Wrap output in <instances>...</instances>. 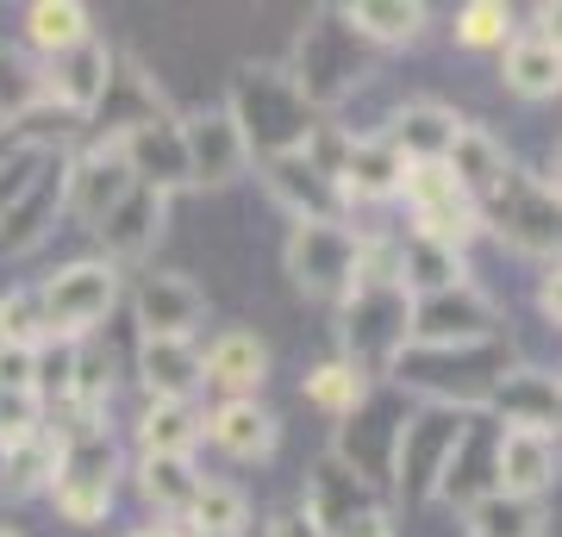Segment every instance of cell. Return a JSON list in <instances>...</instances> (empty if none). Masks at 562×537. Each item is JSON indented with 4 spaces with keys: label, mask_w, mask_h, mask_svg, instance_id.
I'll return each mask as SVG.
<instances>
[{
    "label": "cell",
    "mask_w": 562,
    "mask_h": 537,
    "mask_svg": "<svg viewBox=\"0 0 562 537\" xmlns=\"http://www.w3.org/2000/svg\"><path fill=\"white\" fill-rule=\"evenodd\" d=\"M138 376H144V394L150 400H188L201 388V350L188 338H144Z\"/></svg>",
    "instance_id": "26"
},
{
    "label": "cell",
    "mask_w": 562,
    "mask_h": 537,
    "mask_svg": "<svg viewBox=\"0 0 562 537\" xmlns=\"http://www.w3.org/2000/svg\"><path fill=\"white\" fill-rule=\"evenodd\" d=\"M44 338H88L113 306H120V269L106 257H81L38 288Z\"/></svg>",
    "instance_id": "5"
},
{
    "label": "cell",
    "mask_w": 562,
    "mask_h": 537,
    "mask_svg": "<svg viewBox=\"0 0 562 537\" xmlns=\"http://www.w3.org/2000/svg\"><path fill=\"white\" fill-rule=\"evenodd\" d=\"M0 394H38V350L0 344Z\"/></svg>",
    "instance_id": "40"
},
{
    "label": "cell",
    "mask_w": 562,
    "mask_h": 537,
    "mask_svg": "<svg viewBox=\"0 0 562 537\" xmlns=\"http://www.w3.org/2000/svg\"><path fill=\"white\" fill-rule=\"evenodd\" d=\"M138 488H144L150 506L188 518V506H194V494H201V476H194L188 457H144L138 462Z\"/></svg>",
    "instance_id": "32"
},
{
    "label": "cell",
    "mask_w": 562,
    "mask_h": 537,
    "mask_svg": "<svg viewBox=\"0 0 562 537\" xmlns=\"http://www.w3.org/2000/svg\"><path fill=\"white\" fill-rule=\"evenodd\" d=\"M225 113L238 120L250 163L306 150V144H313V132H319V120H313V100L294 88V76H288V69H244L238 88H232V100H225Z\"/></svg>",
    "instance_id": "2"
},
{
    "label": "cell",
    "mask_w": 562,
    "mask_h": 537,
    "mask_svg": "<svg viewBox=\"0 0 562 537\" xmlns=\"http://www.w3.org/2000/svg\"><path fill=\"white\" fill-rule=\"evenodd\" d=\"M63 194H69V157H50L44 163V176L25 188L7 213H0V257H25V250H38L50 238V225L63 213Z\"/></svg>",
    "instance_id": "12"
},
{
    "label": "cell",
    "mask_w": 562,
    "mask_h": 537,
    "mask_svg": "<svg viewBox=\"0 0 562 537\" xmlns=\"http://www.w3.org/2000/svg\"><path fill=\"white\" fill-rule=\"evenodd\" d=\"M494 332H501V306L469 281L413 300V325H406L413 350H469V344H494Z\"/></svg>",
    "instance_id": "8"
},
{
    "label": "cell",
    "mask_w": 562,
    "mask_h": 537,
    "mask_svg": "<svg viewBox=\"0 0 562 537\" xmlns=\"http://www.w3.org/2000/svg\"><path fill=\"white\" fill-rule=\"evenodd\" d=\"M113 144H120V163L132 169V181L138 188H157V194H169V188H181L188 181V157H181V120H169V113H144V120H132L125 132H113Z\"/></svg>",
    "instance_id": "10"
},
{
    "label": "cell",
    "mask_w": 562,
    "mask_h": 537,
    "mask_svg": "<svg viewBox=\"0 0 562 537\" xmlns=\"http://www.w3.org/2000/svg\"><path fill=\"white\" fill-rule=\"evenodd\" d=\"M401 194L413 206V238H431L443 250H462V244L482 232V206L457 188V176L443 163H413L401 176Z\"/></svg>",
    "instance_id": "6"
},
{
    "label": "cell",
    "mask_w": 562,
    "mask_h": 537,
    "mask_svg": "<svg viewBox=\"0 0 562 537\" xmlns=\"http://www.w3.org/2000/svg\"><path fill=\"white\" fill-rule=\"evenodd\" d=\"M362 250L369 244L344 220H306L288 232V276L313 300H350V288L362 276Z\"/></svg>",
    "instance_id": "4"
},
{
    "label": "cell",
    "mask_w": 562,
    "mask_h": 537,
    "mask_svg": "<svg viewBox=\"0 0 562 537\" xmlns=\"http://www.w3.org/2000/svg\"><path fill=\"white\" fill-rule=\"evenodd\" d=\"M44 400L38 394H0V444H25L32 432H44Z\"/></svg>",
    "instance_id": "39"
},
{
    "label": "cell",
    "mask_w": 562,
    "mask_h": 537,
    "mask_svg": "<svg viewBox=\"0 0 562 537\" xmlns=\"http://www.w3.org/2000/svg\"><path fill=\"white\" fill-rule=\"evenodd\" d=\"M0 537H20V532H7V525H0Z\"/></svg>",
    "instance_id": "49"
},
{
    "label": "cell",
    "mask_w": 562,
    "mask_h": 537,
    "mask_svg": "<svg viewBox=\"0 0 562 537\" xmlns=\"http://www.w3.org/2000/svg\"><path fill=\"white\" fill-rule=\"evenodd\" d=\"M469 537H543V506L487 488L469 500Z\"/></svg>",
    "instance_id": "29"
},
{
    "label": "cell",
    "mask_w": 562,
    "mask_h": 537,
    "mask_svg": "<svg viewBox=\"0 0 562 537\" xmlns=\"http://www.w3.org/2000/svg\"><path fill=\"white\" fill-rule=\"evenodd\" d=\"M132 537H181V532H169V525H150V532H132Z\"/></svg>",
    "instance_id": "46"
},
{
    "label": "cell",
    "mask_w": 562,
    "mask_h": 537,
    "mask_svg": "<svg viewBox=\"0 0 562 537\" xmlns=\"http://www.w3.org/2000/svg\"><path fill=\"white\" fill-rule=\"evenodd\" d=\"M50 500H57V513L69 518V525L106 518V506H113V444L101 438V425L63 438V462H57V481H50Z\"/></svg>",
    "instance_id": "9"
},
{
    "label": "cell",
    "mask_w": 562,
    "mask_h": 537,
    "mask_svg": "<svg viewBox=\"0 0 562 537\" xmlns=\"http://www.w3.org/2000/svg\"><path fill=\"white\" fill-rule=\"evenodd\" d=\"M201 432L220 444L232 462H262L276 450V413L262 400H225L213 418H201Z\"/></svg>",
    "instance_id": "24"
},
{
    "label": "cell",
    "mask_w": 562,
    "mask_h": 537,
    "mask_svg": "<svg viewBox=\"0 0 562 537\" xmlns=\"http://www.w3.org/2000/svg\"><path fill=\"white\" fill-rule=\"evenodd\" d=\"M25 38L38 44L44 57L76 51V44L88 38V7H76V0H38V7L25 13Z\"/></svg>",
    "instance_id": "34"
},
{
    "label": "cell",
    "mask_w": 562,
    "mask_h": 537,
    "mask_svg": "<svg viewBox=\"0 0 562 537\" xmlns=\"http://www.w3.org/2000/svg\"><path fill=\"white\" fill-rule=\"evenodd\" d=\"M494 488L513 500H538L550 494L557 481V438H538V432H501L494 444Z\"/></svg>",
    "instance_id": "22"
},
{
    "label": "cell",
    "mask_w": 562,
    "mask_h": 537,
    "mask_svg": "<svg viewBox=\"0 0 562 537\" xmlns=\"http://www.w3.org/2000/svg\"><path fill=\"white\" fill-rule=\"evenodd\" d=\"M138 438H144V457H188L201 444V418L188 413V400H150Z\"/></svg>",
    "instance_id": "33"
},
{
    "label": "cell",
    "mask_w": 562,
    "mask_h": 537,
    "mask_svg": "<svg viewBox=\"0 0 562 537\" xmlns=\"http://www.w3.org/2000/svg\"><path fill=\"white\" fill-rule=\"evenodd\" d=\"M331 537H394V525H387V513L375 506V513H357L350 525H338Z\"/></svg>",
    "instance_id": "42"
},
{
    "label": "cell",
    "mask_w": 562,
    "mask_h": 537,
    "mask_svg": "<svg viewBox=\"0 0 562 537\" xmlns=\"http://www.w3.org/2000/svg\"><path fill=\"white\" fill-rule=\"evenodd\" d=\"M50 157H57V150H25V157L0 163V213H7V206H13V200L44 176V163H50Z\"/></svg>",
    "instance_id": "41"
},
{
    "label": "cell",
    "mask_w": 562,
    "mask_h": 537,
    "mask_svg": "<svg viewBox=\"0 0 562 537\" xmlns=\"http://www.w3.org/2000/svg\"><path fill=\"white\" fill-rule=\"evenodd\" d=\"M306 400L344 418V413H357L362 400H369V381H362L350 362H325V369H313V376H306Z\"/></svg>",
    "instance_id": "36"
},
{
    "label": "cell",
    "mask_w": 562,
    "mask_h": 537,
    "mask_svg": "<svg viewBox=\"0 0 562 537\" xmlns=\"http://www.w3.org/2000/svg\"><path fill=\"white\" fill-rule=\"evenodd\" d=\"M57 462H63V438H50V432H32L25 444H13L7 450V481H0V494H38V488H50L57 481Z\"/></svg>",
    "instance_id": "31"
},
{
    "label": "cell",
    "mask_w": 562,
    "mask_h": 537,
    "mask_svg": "<svg viewBox=\"0 0 562 537\" xmlns=\"http://www.w3.org/2000/svg\"><path fill=\"white\" fill-rule=\"evenodd\" d=\"M401 176H406V163L394 157L382 138H338V150H331V181H338L344 206H350V200L401 194Z\"/></svg>",
    "instance_id": "17"
},
{
    "label": "cell",
    "mask_w": 562,
    "mask_h": 537,
    "mask_svg": "<svg viewBox=\"0 0 562 537\" xmlns=\"http://www.w3.org/2000/svg\"><path fill=\"white\" fill-rule=\"evenodd\" d=\"M457 38L469 44V51H487V44H501L513 38V13H506L501 0H475V7H462L457 13Z\"/></svg>",
    "instance_id": "38"
},
{
    "label": "cell",
    "mask_w": 562,
    "mask_h": 537,
    "mask_svg": "<svg viewBox=\"0 0 562 537\" xmlns=\"http://www.w3.org/2000/svg\"><path fill=\"white\" fill-rule=\"evenodd\" d=\"M181 157H188V181H194V188H232V181L250 169L244 132L225 107L181 120Z\"/></svg>",
    "instance_id": "11"
},
{
    "label": "cell",
    "mask_w": 562,
    "mask_h": 537,
    "mask_svg": "<svg viewBox=\"0 0 562 537\" xmlns=\"http://www.w3.org/2000/svg\"><path fill=\"white\" fill-rule=\"evenodd\" d=\"M132 306H138L144 338H188L206 318V294L188 276H144Z\"/></svg>",
    "instance_id": "19"
},
{
    "label": "cell",
    "mask_w": 562,
    "mask_h": 537,
    "mask_svg": "<svg viewBox=\"0 0 562 537\" xmlns=\"http://www.w3.org/2000/svg\"><path fill=\"white\" fill-rule=\"evenodd\" d=\"M482 225H494L525 257H562V194L538 176L506 169V181L482 200Z\"/></svg>",
    "instance_id": "3"
},
{
    "label": "cell",
    "mask_w": 562,
    "mask_h": 537,
    "mask_svg": "<svg viewBox=\"0 0 562 537\" xmlns=\"http://www.w3.org/2000/svg\"><path fill=\"white\" fill-rule=\"evenodd\" d=\"M244 518H250V500H244L232 481H201V494L188 506V525L201 537H238Z\"/></svg>",
    "instance_id": "35"
},
{
    "label": "cell",
    "mask_w": 562,
    "mask_h": 537,
    "mask_svg": "<svg viewBox=\"0 0 562 537\" xmlns=\"http://www.w3.org/2000/svg\"><path fill=\"white\" fill-rule=\"evenodd\" d=\"M543 313H550V318H557V325H562V262H557V269H550V276H543Z\"/></svg>",
    "instance_id": "44"
},
{
    "label": "cell",
    "mask_w": 562,
    "mask_h": 537,
    "mask_svg": "<svg viewBox=\"0 0 562 537\" xmlns=\"http://www.w3.org/2000/svg\"><path fill=\"white\" fill-rule=\"evenodd\" d=\"M457 113L450 107H438V100H413V107H401L394 120H387L382 144L394 150V157L413 169V163H443L450 157V144H457Z\"/></svg>",
    "instance_id": "20"
},
{
    "label": "cell",
    "mask_w": 562,
    "mask_h": 537,
    "mask_svg": "<svg viewBox=\"0 0 562 537\" xmlns=\"http://www.w3.org/2000/svg\"><path fill=\"white\" fill-rule=\"evenodd\" d=\"M262 188L294 213V225L306 220H344V194L338 181L325 176L319 163L306 157V150H288V157H269L262 163Z\"/></svg>",
    "instance_id": "15"
},
{
    "label": "cell",
    "mask_w": 562,
    "mask_h": 537,
    "mask_svg": "<svg viewBox=\"0 0 562 537\" xmlns=\"http://www.w3.org/2000/svg\"><path fill=\"white\" fill-rule=\"evenodd\" d=\"M269 532H276V537H301V518H276V525H269ZM306 537H319V532H313V525H306Z\"/></svg>",
    "instance_id": "45"
},
{
    "label": "cell",
    "mask_w": 562,
    "mask_h": 537,
    "mask_svg": "<svg viewBox=\"0 0 562 537\" xmlns=\"http://www.w3.org/2000/svg\"><path fill=\"white\" fill-rule=\"evenodd\" d=\"M469 425H475V413H462V406H425L413 425H401V438H394V476H401L406 500L438 494L443 462L457 457V444L469 438Z\"/></svg>",
    "instance_id": "7"
},
{
    "label": "cell",
    "mask_w": 562,
    "mask_h": 537,
    "mask_svg": "<svg viewBox=\"0 0 562 537\" xmlns=\"http://www.w3.org/2000/svg\"><path fill=\"white\" fill-rule=\"evenodd\" d=\"M38 338H44L38 288H13V294H0V344H25V350H38Z\"/></svg>",
    "instance_id": "37"
},
{
    "label": "cell",
    "mask_w": 562,
    "mask_h": 537,
    "mask_svg": "<svg viewBox=\"0 0 562 537\" xmlns=\"http://www.w3.org/2000/svg\"><path fill=\"white\" fill-rule=\"evenodd\" d=\"M406 325H413V294L401 288V269L382 262L375 250H362V276L344 300V350L350 369L362 381L369 376H394V362L406 357Z\"/></svg>",
    "instance_id": "1"
},
{
    "label": "cell",
    "mask_w": 562,
    "mask_h": 537,
    "mask_svg": "<svg viewBox=\"0 0 562 537\" xmlns=\"http://www.w3.org/2000/svg\"><path fill=\"white\" fill-rule=\"evenodd\" d=\"M106 88H113V44H101L94 32H88L76 51L50 57V81H44V94L57 100L69 120H88V113L106 100Z\"/></svg>",
    "instance_id": "14"
},
{
    "label": "cell",
    "mask_w": 562,
    "mask_h": 537,
    "mask_svg": "<svg viewBox=\"0 0 562 537\" xmlns=\"http://www.w3.org/2000/svg\"><path fill=\"white\" fill-rule=\"evenodd\" d=\"M501 76L519 100H550V94H562V51L543 44L538 32H519V38H506Z\"/></svg>",
    "instance_id": "27"
},
{
    "label": "cell",
    "mask_w": 562,
    "mask_h": 537,
    "mask_svg": "<svg viewBox=\"0 0 562 537\" xmlns=\"http://www.w3.org/2000/svg\"><path fill=\"white\" fill-rule=\"evenodd\" d=\"M262 376H269V350H262L257 332H220L213 350L201 357V381L225 388L232 400H257Z\"/></svg>",
    "instance_id": "23"
},
{
    "label": "cell",
    "mask_w": 562,
    "mask_h": 537,
    "mask_svg": "<svg viewBox=\"0 0 562 537\" xmlns=\"http://www.w3.org/2000/svg\"><path fill=\"white\" fill-rule=\"evenodd\" d=\"M7 450H13V444H0V481H7Z\"/></svg>",
    "instance_id": "48"
},
{
    "label": "cell",
    "mask_w": 562,
    "mask_h": 537,
    "mask_svg": "<svg viewBox=\"0 0 562 537\" xmlns=\"http://www.w3.org/2000/svg\"><path fill=\"white\" fill-rule=\"evenodd\" d=\"M344 20H350L357 38L413 44L425 32V7H413V0H357V7H344Z\"/></svg>",
    "instance_id": "30"
},
{
    "label": "cell",
    "mask_w": 562,
    "mask_h": 537,
    "mask_svg": "<svg viewBox=\"0 0 562 537\" xmlns=\"http://www.w3.org/2000/svg\"><path fill=\"white\" fill-rule=\"evenodd\" d=\"M443 169L457 176V188H462V194H469L475 206H482V200H487V194H494V188L506 181V169H513V163H506V144L494 138L487 125H457V144H450V157H443Z\"/></svg>",
    "instance_id": "25"
},
{
    "label": "cell",
    "mask_w": 562,
    "mask_h": 537,
    "mask_svg": "<svg viewBox=\"0 0 562 537\" xmlns=\"http://www.w3.org/2000/svg\"><path fill=\"white\" fill-rule=\"evenodd\" d=\"M132 188H138V181H132V169L120 163V144L106 138V144H94L88 157H69V194H63V213H76V220L94 232V225H101Z\"/></svg>",
    "instance_id": "13"
},
{
    "label": "cell",
    "mask_w": 562,
    "mask_h": 537,
    "mask_svg": "<svg viewBox=\"0 0 562 537\" xmlns=\"http://www.w3.org/2000/svg\"><path fill=\"white\" fill-rule=\"evenodd\" d=\"M538 38H543V44H557V51H562V0L538 7Z\"/></svg>",
    "instance_id": "43"
},
{
    "label": "cell",
    "mask_w": 562,
    "mask_h": 537,
    "mask_svg": "<svg viewBox=\"0 0 562 537\" xmlns=\"http://www.w3.org/2000/svg\"><path fill=\"white\" fill-rule=\"evenodd\" d=\"M401 288L413 300H425V294H443V288H462L469 281V262H462V250H443V244H431V238H413L401 250Z\"/></svg>",
    "instance_id": "28"
},
{
    "label": "cell",
    "mask_w": 562,
    "mask_h": 537,
    "mask_svg": "<svg viewBox=\"0 0 562 537\" xmlns=\"http://www.w3.org/2000/svg\"><path fill=\"white\" fill-rule=\"evenodd\" d=\"M357 513H375V494H369L362 469H350L344 457H325L319 469H313V481H306V525L319 537H331Z\"/></svg>",
    "instance_id": "18"
},
{
    "label": "cell",
    "mask_w": 562,
    "mask_h": 537,
    "mask_svg": "<svg viewBox=\"0 0 562 537\" xmlns=\"http://www.w3.org/2000/svg\"><path fill=\"white\" fill-rule=\"evenodd\" d=\"M550 188H557V194H562V150H557V176H550Z\"/></svg>",
    "instance_id": "47"
},
{
    "label": "cell",
    "mask_w": 562,
    "mask_h": 537,
    "mask_svg": "<svg viewBox=\"0 0 562 537\" xmlns=\"http://www.w3.org/2000/svg\"><path fill=\"white\" fill-rule=\"evenodd\" d=\"M162 220H169V194H157V188H132V194H125L120 206L94 225L101 244H106V262L120 269V262L144 257V250L162 238Z\"/></svg>",
    "instance_id": "21"
},
{
    "label": "cell",
    "mask_w": 562,
    "mask_h": 537,
    "mask_svg": "<svg viewBox=\"0 0 562 537\" xmlns=\"http://www.w3.org/2000/svg\"><path fill=\"white\" fill-rule=\"evenodd\" d=\"M487 406L506 418V432L557 438L562 432V376H543V369H506V376L494 381Z\"/></svg>",
    "instance_id": "16"
}]
</instances>
